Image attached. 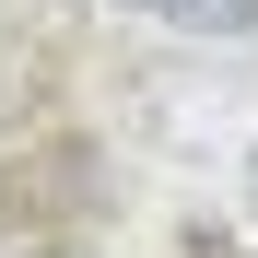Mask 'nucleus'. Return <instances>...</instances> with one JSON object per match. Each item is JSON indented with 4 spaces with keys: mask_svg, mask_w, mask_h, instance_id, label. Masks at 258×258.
Wrapping results in <instances>:
<instances>
[{
    "mask_svg": "<svg viewBox=\"0 0 258 258\" xmlns=\"http://www.w3.org/2000/svg\"><path fill=\"white\" fill-rule=\"evenodd\" d=\"M129 12H153V24H176V35H246L258 0H129Z\"/></svg>",
    "mask_w": 258,
    "mask_h": 258,
    "instance_id": "nucleus-1",
    "label": "nucleus"
}]
</instances>
